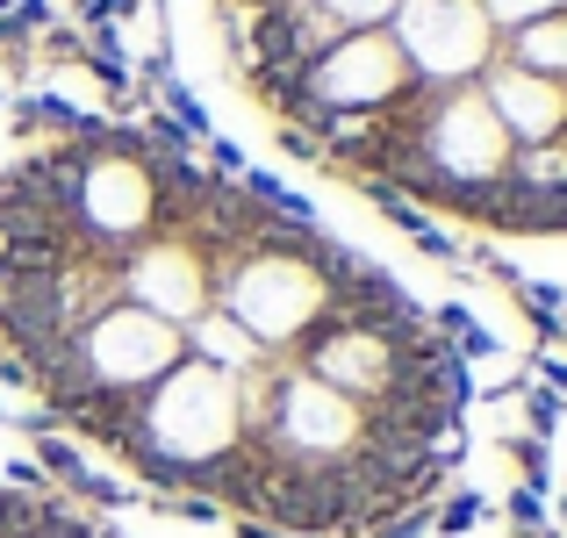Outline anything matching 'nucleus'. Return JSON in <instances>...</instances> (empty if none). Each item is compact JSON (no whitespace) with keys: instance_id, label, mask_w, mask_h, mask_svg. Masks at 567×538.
Here are the masks:
<instances>
[{"instance_id":"1","label":"nucleus","mask_w":567,"mask_h":538,"mask_svg":"<svg viewBox=\"0 0 567 538\" xmlns=\"http://www.w3.org/2000/svg\"><path fill=\"white\" fill-rule=\"evenodd\" d=\"M237 86L302 166L388 187L445 123H496L511 72L567 80V0H216Z\"/></svg>"},{"instance_id":"2","label":"nucleus","mask_w":567,"mask_h":538,"mask_svg":"<svg viewBox=\"0 0 567 538\" xmlns=\"http://www.w3.org/2000/svg\"><path fill=\"white\" fill-rule=\"evenodd\" d=\"M482 517H488V503L474 496V488H460V496H439V503H431V531H439V538H460V531H474Z\"/></svg>"},{"instance_id":"3","label":"nucleus","mask_w":567,"mask_h":538,"mask_svg":"<svg viewBox=\"0 0 567 538\" xmlns=\"http://www.w3.org/2000/svg\"><path fill=\"white\" fill-rule=\"evenodd\" d=\"M503 453L517 459V474H525L532 496H546V488H554V459H546V438H503Z\"/></svg>"},{"instance_id":"4","label":"nucleus","mask_w":567,"mask_h":538,"mask_svg":"<svg viewBox=\"0 0 567 538\" xmlns=\"http://www.w3.org/2000/svg\"><path fill=\"white\" fill-rule=\"evenodd\" d=\"M525 416H532V438H554V424H560V395H554V387H525Z\"/></svg>"},{"instance_id":"5","label":"nucleus","mask_w":567,"mask_h":538,"mask_svg":"<svg viewBox=\"0 0 567 538\" xmlns=\"http://www.w3.org/2000/svg\"><path fill=\"white\" fill-rule=\"evenodd\" d=\"M539 381L554 387V395L567 402V359H554V352H539Z\"/></svg>"},{"instance_id":"6","label":"nucleus","mask_w":567,"mask_h":538,"mask_svg":"<svg viewBox=\"0 0 567 538\" xmlns=\"http://www.w3.org/2000/svg\"><path fill=\"white\" fill-rule=\"evenodd\" d=\"M230 538H288V531H274V525H251V517H230Z\"/></svg>"},{"instance_id":"7","label":"nucleus","mask_w":567,"mask_h":538,"mask_svg":"<svg viewBox=\"0 0 567 538\" xmlns=\"http://www.w3.org/2000/svg\"><path fill=\"white\" fill-rule=\"evenodd\" d=\"M0 8H14V0H0Z\"/></svg>"}]
</instances>
